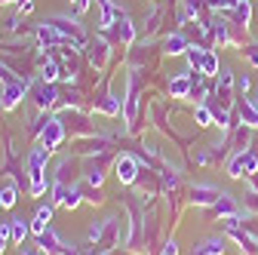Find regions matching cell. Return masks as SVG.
<instances>
[{
    "label": "cell",
    "mask_w": 258,
    "mask_h": 255,
    "mask_svg": "<svg viewBox=\"0 0 258 255\" xmlns=\"http://www.w3.org/2000/svg\"><path fill=\"white\" fill-rule=\"evenodd\" d=\"M258 172V157L252 151H237L234 160L228 163V175L231 178H243V175H255Z\"/></svg>",
    "instance_id": "obj_1"
},
{
    "label": "cell",
    "mask_w": 258,
    "mask_h": 255,
    "mask_svg": "<svg viewBox=\"0 0 258 255\" xmlns=\"http://www.w3.org/2000/svg\"><path fill=\"white\" fill-rule=\"evenodd\" d=\"M46 157H49V148H34L28 154V160H25V169H28V175H31V181H46L43 178V169H46Z\"/></svg>",
    "instance_id": "obj_2"
},
{
    "label": "cell",
    "mask_w": 258,
    "mask_h": 255,
    "mask_svg": "<svg viewBox=\"0 0 258 255\" xmlns=\"http://www.w3.org/2000/svg\"><path fill=\"white\" fill-rule=\"evenodd\" d=\"M114 169H117V178L123 184H133L136 175H139V160H136L133 154H120L117 160H114Z\"/></svg>",
    "instance_id": "obj_3"
},
{
    "label": "cell",
    "mask_w": 258,
    "mask_h": 255,
    "mask_svg": "<svg viewBox=\"0 0 258 255\" xmlns=\"http://www.w3.org/2000/svg\"><path fill=\"white\" fill-rule=\"evenodd\" d=\"M61 139H64V130H61V120H43V130H40V142H43V148H58L61 145Z\"/></svg>",
    "instance_id": "obj_4"
},
{
    "label": "cell",
    "mask_w": 258,
    "mask_h": 255,
    "mask_svg": "<svg viewBox=\"0 0 258 255\" xmlns=\"http://www.w3.org/2000/svg\"><path fill=\"white\" fill-rule=\"evenodd\" d=\"M234 77H231V71H221L218 74V89H215V99H218V108H224L228 111L231 108V95H234Z\"/></svg>",
    "instance_id": "obj_5"
},
{
    "label": "cell",
    "mask_w": 258,
    "mask_h": 255,
    "mask_svg": "<svg viewBox=\"0 0 258 255\" xmlns=\"http://www.w3.org/2000/svg\"><path fill=\"white\" fill-rule=\"evenodd\" d=\"M31 99H34V105L40 108V111H46L55 99H58V95H55V86L52 83H46V80H40L37 86H34V92H31Z\"/></svg>",
    "instance_id": "obj_6"
},
{
    "label": "cell",
    "mask_w": 258,
    "mask_h": 255,
    "mask_svg": "<svg viewBox=\"0 0 258 255\" xmlns=\"http://www.w3.org/2000/svg\"><path fill=\"white\" fill-rule=\"evenodd\" d=\"M218 197H221L218 187H206V184H194L190 187V200L197 203V206H212Z\"/></svg>",
    "instance_id": "obj_7"
},
{
    "label": "cell",
    "mask_w": 258,
    "mask_h": 255,
    "mask_svg": "<svg viewBox=\"0 0 258 255\" xmlns=\"http://www.w3.org/2000/svg\"><path fill=\"white\" fill-rule=\"evenodd\" d=\"M25 89H28V80H13V83H7L4 95H0V105H4V108H16Z\"/></svg>",
    "instance_id": "obj_8"
},
{
    "label": "cell",
    "mask_w": 258,
    "mask_h": 255,
    "mask_svg": "<svg viewBox=\"0 0 258 255\" xmlns=\"http://www.w3.org/2000/svg\"><path fill=\"white\" fill-rule=\"evenodd\" d=\"M37 246H40V252H43V255H58V252H61V240H58V237H55V231H49V228L37 237Z\"/></svg>",
    "instance_id": "obj_9"
},
{
    "label": "cell",
    "mask_w": 258,
    "mask_h": 255,
    "mask_svg": "<svg viewBox=\"0 0 258 255\" xmlns=\"http://www.w3.org/2000/svg\"><path fill=\"white\" fill-rule=\"evenodd\" d=\"M49 221H52V206H40V209L34 212V221H31V231L40 237V234L49 228Z\"/></svg>",
    "instance_id": "obj_10"
},
{
    "label": "cell",
    "mask_w": 258,
    "mask_h": 255,
    "mask_svg": "<svg viewBox=\"0 0 258 255\" xmlns=\"http://www.w3.org/2000/svg\"><path fill=\"white\" fill-rule=\"evenodd\" d=\"M74 175H77V160H61L55 172V184H71Z\"/></svg>",
    "instance_id": "obj_11"
},
{
    "label": "cell",
    "mask_w": 258,
    "mask_h": 255,
    "mask_svg": "<svg viewBox=\"0 0 258 255\" xmlns=\"http://www.w3.org/2000/svg\"><path fill=\"white\" fill-rule=\"evenodd\" d=\"M209 212H212V215H224V218H231V215L237 212V206H234V200H231L228 194H221V197L209 206Z\"/></svg>",
    "instance_id": "obj_12"
},
{
    "label": "cell",
    "mask_w": 258,
    "mask_h": 255,
    "mask_svg": "<svg viewBox=\"0 0 258 255\" xmlns=\"http://www.w3.org/2000/svg\"><path fill=\"white\" fill-rule=\"evenodd\" d=\"M114 34H117V40H123V43H133V40H136L133 22H129L126 16H123V19H117V28H114Z\"/></svg>",
    "instance_id": "obj_13"
},
{
    "label": "cell",
    "mask_w": 258,
    "mask_h": 255,
    "mask_svg": "<svg viewBox=\"0 0 258 255\" xmlns=\"http://www.w3.org/2000/svg\"><path fill=\"white\" fill-rule=\"evenodd\" d=\"M89 58H92L95 68H105V61H108V43L105 40H95L92 49H89Z\"/></svg>",
    "instance_id": "obj_14"
},
{
    "label": "cell",
    "mask_w": 258,
    "mask_h": 255,
    "mask_svg": "<svg viewBox=\"0 0 258 255\" xmlns=\"http://www.w3.org/2000/svg\"><path fill=\"white\" fill-rule=\"evenodd\" d=\"M95 111H99V114H120V99L114 92H108L102 102H95Z\"/></svg>",
    "instance_id": "obj_15"
},
{
    "label": "cell",
    "mask_w": 258,
    "mask_h": 255,
    "mask_svg": "<svg viewBox=\"0 0 258 255\" xmlns=\"http://www.w3.org/2000/svg\"><path fill=\"white\" fill-rule=\"evenodd\" d=\"M169 95H172V99H184V95H190V77H175L169 83Z\"/></svg>",
    "instance_id": "obj_16"
},
{
    "label": "cell",
    "mask_w": 258,
    "mask_h": 255,
    "mask_svg": "<svg viewBox=\"0 0 258 255\" xmlns=\"http://www.w3.org/2000/svg\"><path fill=\"white\" fill-rule=\"evenodd\" d=\"M166 52H169V55H181V52H187V40H184L181 34H169V37H166Z\"/></svg>",
    "instance_id": "obj_17"
},
{
    "label": "cell",
    "mask_w": 258,
    "mask_h": 255,
    "mask_svg": "<svg viewBox=\"0 0 258 255\" xmlns=\"http://www.w3.org/2000/svg\"><path fill=\"white\" fill-rule=\"evenodd\" d=\"M28 231H31V225H25L22 218H13V228H10V237H13V243H25Z\"/></svg>",
    "instance_id": "obj_18"
},
{
    "label": "cell",
    "mask_w": 258,
    "mask_h": 255,
    "mask_svg": "<svg viewBox=\"0 0 258 255\" xmlns=\"http://www.w3.org/2000/svg\"><path fill=\"white\" fill-rule=\"evenodd\" d=\"M200 71L209 77V74H218V58L212 52H203V61H200Z\"/></svg>",
    "instance_id": "obj_19"
},
{
    "label": "cell",
    "mask_w": 258,
    "mask_h": 255,
    "mask_svg": "<svg viewBox=\"0 0 258 255\" xmlns=\"http://www.w3.org/2000/svg\"><path fill=\"white\" fill-rule=\"evenodd\" d=\"M212 249H224V240L212 237V240H206V243H200V246H194V255H206V252H212Z\"/></svg>",
    "instance_id": "obj_20"
},
{
    "label": "cell",
    "mask_w": 258,
    "mask_h": 255,
    "mask_svg": "<svg viewBox=\"0 0 258 255\" xmlns=\"http://www.w3.org/2000/svg\"><path fill=\"white\" fill-rule=\"evenodd\" d=\"M200 61H203V49L200 46H187V65L194 71H200Z\"/></svg>",
    "instance_id": "obj_21"
},
{
    "label": "cell",
    "mask_w": 258,
    "mask_h": 255,
    "mask_svg": "<svg viewBox=\"0 0 258 255\" xmlns=\"http://www.w3.org/2000/svg\"><path fill=\"white\" fill-rule=\"evenodd\" d=\"M234 19L240 25H249V0H240V4L234 7Z\"/></svg>",
    "instance_id": "obj_22"
},
{
    "label": "cell",
    "mask_w": 258,
    "mask_h": 255,
    "mask_svg": "<svg viewBox=\"0 0 258 255\" xmlns=\"http://www.w3.org/2000/svg\"><path fill=\"white\" fill-rule=\"evenodd\" d=\"M194 120H197V123H200V126H209V123H212V120H215V117H212V111H209V108H206V105H200V108H197V111H194Z\"/></svg>",
    "instance_id": "obj_23"
},
{
    "label": "cell",
    "mask_w": 258,
    "mask_h": 255,
    "mask_svg": "<svg viewBox=\"0 0 258 255\" xmlns=\"http://www.w3.org/2000/svg\"><path fill=\"white\" fill-rule=\"evenodd\" d=\"M0 197H4V209L16 206V187H13V184H7L4 190H0Z\"/></svg>",
    "instance_id": "obj_24"
},
{
    "label": "cell",
    "mask_w": 258,
    "mask_h": 255,
    "mask_svg": "<svg viewBox=\"0 0 258 255\" xmlns=\"http://www.w3.org/2000/svg\"><path fill=\"white\" fill-rule=\"evenodd\" d=\"M10 228H13V221H4V225H0V252L7 249V240H10Z\"/></svg>",
    "instance_id": "obj_25"
},
{
    "label": "cell",
    "mask_w": 258,
    "mask_h": 255,
    "mask_svg": "<svg viewBox=\"0 0 258 255\" xmlns=\"http://www.w3.org/2000/svg\"><path fill=\"white\" fill-rule=\"evenodd\" d=\"M160 255H178V246H175V240H169V243L163 246V252H160Z\"/></svg>",
    "instance_id": "obj_26"
},
{
    "label": "cell",
    "mask_w": 258,
    "mask_h": 255,
    "mask_svg": "<svg viewBox=\"0 0 258 255\" xmlns=\"http://www.w3.org/2000/svg\"><path fill=\"white\" fill-rule=\"evenodd\" d=\"M237 89H240V92H246V89H249V77H246V74H243V77H237Z\"/></svg>",
    "instance_id": "obj_27"
},
{
    "label": "cell",
    "mask_w": 258,
    "mask_h": 255,
    "mask_svg": "<svg viewBox=\"0 0 258 255\" xmlns=\"http://www.w3.org/2000/svg\"><path fill=\"white\" fill-rule=\"evenodd\" d=\"M252 190H255V194H258V172L252 175Z\"/></svg>",
    "instance_id": "obj_28"
},
{
    "label": "cell",
    "mask_w": 258,
    "mask_h": 255,
    "mask_svg": "<svg viewBox=\"0 0 258 255\" xmlns=\"http://www.w3.org/2000/svg\"><path fill=\"white\" fill-rule=\"evenodd\" d=\"M221 252H224V249H212V252H206V255H221Z\"/></svg>",
    "instance_id": "obj_29"
},
{
    "label": "cell",
    "mask_w": 258,
    "mask_h": 255,
    "mask_svg": "<svg viewBox=\"0 0 258 255\" xmlns=\"http://www.w3.org/2000/svg\"><path fill=\"white\" fill-rule=\"evenodd\" d=\"M19 255H34V252H28V249H25V252H19ZM40 255H43V252H40Z\"/></svg>",
    "instance_id": "obj_30"
},
{
    "label": "cell",
    "mask_w": 258,
    "mask_h": 255,
    "mask_svg": "<svg viewBox=\"0 0 258 255\" xmlns=\"http://www.w3.org/2000/svg\"><path fill=\"white\" fill-rule=\"evenodd\" d=\"M0 209H4V197H0Z\"/></svg>",
    "instance_id": "obj_31"
},
{
    "label": "cell",
    "mask_w": 258,
    "mask_h": 255,
    "mask_svg": "<svg viewBox=\"0 0 258 255\" xmlns=\"http://www.w3.org/2000/svg\"><path fill=\"white\" fill-rule=\"evenodd\" d=\"M0 4H10V0H0Z\"/></svg>",
    "instance_id": "obj_32"
},
{
    "label": "cell",
    "mask_w": 258,
    "mask_h": 255,
    "mask_svg": "<svg viewBox=\"0 0 258 255\" xmlns=\"http://www.w3.org/2000/svg\"><path fill=\"white\" fill-rule=\"evenodd\" d=\"M255 108H258V99H255Z\"/></svg>",
    "instance_id": "obj_33"
}]
</instances>
